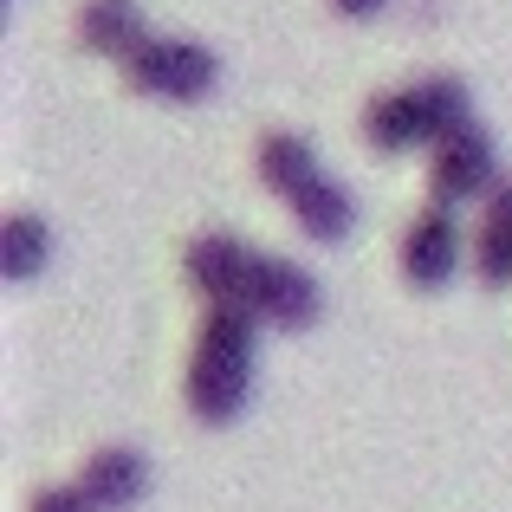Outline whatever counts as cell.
I'll use <instances>...</instances> for the list:
<instances>
[{"instance_id": "6da1fadb", "label": "cell", "mask_w": 512, "mask_h": 512, "mask_svg": "<svg viewBox=\"0 0 512 512\" xmlns=\"http://www.w3.org/2000/svg\"><path fill=\"white\" fill-rule=\"evenodd\" d=\"M253 350H260V325L240 305H208L188 350V415L208 428L234 422L247 409L253 389Z\"/></svg>"}, {"instance_id": "7a4b0ae2", "label": "cell", "mask_w": 512, "mask_h": 512, "mask_svg": "<svg viewBox=\"0 0 512 512\" xmlns=\"http://www.w3.org/2000/svg\"><path fill=\"white\" fill-rule=\"evenodd\" d=\"M253 169H260V182L292 208L299 234L325 240V247L350 234L357 201H350V188L338 182V175L318 169V156H312V143H305V137H292V130H266V137L253 143Z\"/></svg>"}, {"instance_id": "3957f363", "label": "cell", "mask_w": 512, "mask_h": 512, "mask_svg": "<svg viewBox=\"0 0 512 512\" xmlns=\"http://www.w3.org/2000/svg\"><path fill=\"white\" fill-rule=\"evenodd\" d=\"M461 124H474V98H467L461 78L435 72V78H415L402 91H383V98L363 111V143L383 156L402 150H435L441 137H454Z\"/></svg>"}, {"instance_id": "277c9868", "label": "cell", "mask_w": 512, "mask_h": 512, "mask_svg": "<svg viewBox=\"0 0 512 512\" xmlns=\"http://www.w3.org/2000/svg\"><path fill=\"white\" fill-rule=\"evenodd\" d=\"M124 85L143 91V98H163V104H201L221 85V59L182 33H150L124 59Z\"/></svg>"}, {"instance_id": "5b68a950", "label": "cell", "mask_w": 512, "mask_h": 512, "mask_svg": "<svg viewBox=\"0 0 512 512\" xmlns=\"http://www.w3.org/2000/svg\"><path fill=\"white\" fill-rule=\"evenodd\" d=\"M500 182H506L500 175V143H493V130H480V124H461L454 137H441L435 150H428V201H441V208L487 201Z\"/></svg>"}, {"instance_id": "8992f818", "label": "cell", "mask_w": 512, "mask_h": 512, "mask_svg": "<svg viewBox=\"0 0 512 512\" xmlns=\"http://www.w3.org/2000/svg\"><path fill=\"white\" fill-rule=\"evenodd\" d=\"M240 312L273 331H305L318 318V279L286 253H253L247 286H240Z\"/></svg>"}, {"instance_id": "52a82bcc", "label": "cell", "mask_w": 512, "mask_h": 512, "mask_svg": "<svg viewBox=\"0 0 512 512\" xmlns=\"http://www.w3.org/2000/svg\"><path fill=\"white\" fill-rule=\"evenodd\" d=\"M467 247H474V240L461 234L454 208L428 201V208L415 214L409 227H402V240H396V266H402V279H409L415 292H441L454 273H461V253H467Z\"/></svg>"}, {"instance_id": "ba28073f", "label": "cell", "mask_w": 512, "mask_h": 512, "mask_svg": "<svg viewBox=\"0 0 512 512\" xmlns=\"http://www.w3.org/2000/svg\"><path fill=\"white\" fill-rule=\"evenodd\" d=\"M247 266H253V247H247V240H234V234H195V240H188V253H182L188 286H195L208 305H240Z\"/></svg>"}, {"instance_id": "9c48e42d", "label": "cell", "mask_w": 512, "mask_h": 512, "mask_svg": "<svg viewBox=\"0 0 512 512\" xmlns=\"http://www.w3.org/2000/svg\"><path fill=\"white\" fill-rule=\"evenodd\" d=\"M78 487H85V500L98 512H130L143 500V487H150V467H143L137 448H124V441H111V448L85 454V467H78Z\"/></svg>"}, {"instance_id": "30bf717a", "label": "cell", "mask_w": 512, "mask_h": 512, "mask_svg": "<svg viewBox=\"0 0 512 512\" xmlns=\"http://www.w3.org/2000/svg\"><path fill=\"white\" fill-rule=\"evenodd\" d=\"M72 26H78V46H85V52H104V59H117V65H124L143 39H150V20H143L137 0H85Z\"/></svg>"}, {"instance_id": "8fae6325", "label": "cell", "mask_w": 512, "mask_h": 512, "mask_svg": "<svg viewBox=\"0 0 512 512\" xmlns=\"http://www.w3.org/2000/svg\"><path fill=\"white\" fill-rule=\"evenodd\" d=\"M467 260H474L480 286H512V182H500L487 195V214H480V227H474Z\"/></svg>"}, {"instance_id": "7c38bea8", "label": "cell", "mask_w": 512, "mask_h": 512, "mask_svg": "<svg viewBox=\"0 0 512 512\" xmlns=\"http://www.w3.org/2000/svg\"><path fill=\"white\" fill-rule=\"evenodd\" d=\"M46 260H52V227L39 221V214L20 208V214L7 221V253H0V266H7L13 286H26V279H33Z\"/></svg>"}, {"instance_id": "4fadbf2b", "label": "cell", "mask_w": 512, "mask_h": 512, "mask_svg": "<svg viewBox=\"0 0 512 512\" xmlns=\"http://www.w3.org/2000/svg\"><path fill=\"white\" fill-rule=\"evenodd\" d=\"M26 512H98L85 500V487L78 480H65V487H39L33 500H26Z\"/></svg>"}, {"instance_id": "5bb4252c", "label": "cell", "mask_w": 512, "mask_h": 512, "mask_svg": "<svg viewBox=\"0 0 512 512\" xmlns=\"http://www.w3.org/2000/svg\"><path fill=\"white\" fill-rule=\"evenodd\" d=\"M331 7H338L344 20H370V13H383L389 0H331Z\"/></svg>"}]
</instances>
